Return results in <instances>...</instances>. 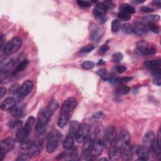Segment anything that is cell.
Returning a JSON list of instances; mask_svg holds the SVG:
<instances>
[{"instance_id":"obj_35","label":"cell","mask_w":161,"mask_h":161,"mask_svg":"<svg viewBox=\"0 0 161 161\" xmlns=\"http://www.w3.org/2000/svg\"><path fill=\"white\" fill-rule=\"evenodd\" d=\"M123 58H124V55H123V54L120 52H116L113 54L111 60L115 63H120V62H121Z\"/></svg>"},{"instance_id":"obj_27","label":"cell","mask_w":161,"mask_h":161,"mask_svg":"<svg viewBox=\"0 0 161 161\" xmlns=\"http://www.w3.org/2000/svg\"><path fill=\"white\" fill-rule=\"evenodd\" d=\"M120 11L125 12L128 14H130V15H132V14H134L135 13V9L129 4H123L120 6Z\"/></svg>"},{"instance_id":"obj_30","label":"cell","mask_w":161,"mask_h":161,"mask_svg":"<svg viewBox=\"0 0 161 161\" xmlns=\"http://www.w3.org/2000/svg\"><path fill=\"white\" fill-rule=\"evenodd\" d=\"M121 23L119 20H114L111 22V31L113 33H116L120 30Z\"/></svg>"},{"instance_id":"obj_53","label":"cell","mask_w":161,"mask_h":161,"mask_svg":"<svg viewBox=\"0 0 161 161\" xmlns=\"http://www.w3.org/2000/svg\"><path fill=\"white\" fill-rule=\"evenodd\" d=\"M153 3L155 4V5L156 6H160V4H161V2L160 1H153Z\"/></svg>"},{"instance_id":"obj_49","label":"cell","mask_w":161,"mask_h":161,"mask_svg":"<svg viewBox=\"0 0 161 161\" xmlns=\"http://www.w3.org/2000/svg\"><path fill=\"white\" fill-rule=\"evenodd\" d=\"M29 158V156H28L27 152V153H22L20 155L18 156V157L17 159V160H28Z\"/></svg>"},{"instance_id":"obj_33","label":"cell","mask_w":161,"mask_h":161,"mask_svg":"<svg viewBox=\"0 0 161 161\" xmlns=\"http://www.w3.org/2000/svg\"><path fill=\"white\" fill-rule=\"evenodd\" d=\"M118 17L120 19V20L125 22V21H128L131 19V15L130 14H128L125 12L120 11V12L118 14Z\"/></svg>"},{"instance_id":"obj_51","label":"cell","mask_w":161,"mask_h":161,"mask_svg":"<svg viewBox=\"0 0 161 161\" xmlns=\"http://www.w3.org/2000/svg\"><path fill=\"white\" fill-rule=\"evenodd\" d=\"M153 83L155 85H157V86H160V84H161V78H160V76L155 77L154 79V80H153Z\"/></svg>"},{"instance_id":"obj_52","label":"cell","mask_w":161,"mask_h":161,"mask_svg":"<svg viewBox=\"0 0 161 161\" xmlns=\"http://www.w3.org/2000/svg\"><path fill=\"white\" fill-rule=\"evenodd\" d=\"M7 92V89L4 87H1V89H0V98L2 99L4 96H5V94H6Z\"/></svg>"},{"instance_id":"obj_31","label":"cell","mask_w":161,"mask_h":161,"mask_svg":"<svg viewBox=\"0 0 161 161\" xmlns=\"http://www.w3.org/2000/svg\"><path fill=\"white\" fill-rule=\"evenodd\" d=\"M79 126V123L78 121H72L71 123H70V125L69 134L74 135L75 136V132H76Z\"/></svg>"},{"instance_id":"obj_19","label":"cell","mask_w":161,"mask_h":161,"mask_svg":"<svg viewBox=\"0 0 161 161\" xmlns=\"http://www.w3.org/2000/svg\"><path fill=\"white\" fill-rule=\"evenodd\" d=\"M104 34V30L101 27H94L91 33V39L94 42H98Z\"/></svg>"},{"instance_id":"obj_4","label":"cell","mask_w":161,"mask_h":161,"mask_svg":"<svg viewBox=\"0 0 161 161\" xmlns=\"http://www.w3.org/2000/svg\"><path fill=\"white\" fill-rule=\"evenodd\" d=\"M135 52L139 55H150L155 54L156 49L154 47H150L147 42L142 40L137 43Z\"/></svg>"},{"instance_id":"obj_12","label":"cell","mask_w":161,"mask_h":161,"mask_svg":"<svg viewBox=\"0 0 161 161\" xmlns=\"http://www.w3.org/2000/svg\"><path fill=\"white\" fill-rule=\"evenodd\" d=\"M156 144L157 143H156L155 135L154 132L150 131L146 133L143 138V145L149 149L150 152Z\"/></svg>"},{"instance_id":"obj_45","label":"cell","mask_w":161,"mask_h":161,"mask_svg":"<svg viewBox=\"0 0 161 161\" xmlns=\"http://www.w3.org/2000/svg\"><path fill=\"white\" fill-rule=\"evenodd\" d=\"M113 69H114L115 72L119 74H122V73H124L126 70V67H125V66L124 65H119L115 66V67L113 68Z\"/></svg>"},{"instance_id":"obj_47","label":"cell","mask_w":161,"mask_h":161,"mask_svg":"<svg viewBox=\"0 0 161 161\" xmlns=\"http://www.w3.org/2000/svg\"><path fill=\"white\" fill-rule=\"evenodd\" d=\"M154 9L152 8H150L148 6H142L140 8V11L145 13H149L154 12Z\"/></svg>"},{"instance_id":"obj_3","label":"cell","mask_w":161,"mask_h":161,"mask_svg":"<svg viewBox=\"0 0 161 161\" xmlns=\"http://www.w3.org/2000/svg\"><path fill=\"white\" fill-rule=\"evenodd\" d=\"M22 45V40L19 37H15L9 40L4 45L3 49L4 54L6 55H11L15 53L21 48Z\"/></svg>"},{"instance_id":"obj_16","label":"cell","mask_w":161,"mask_h":161,"mask_svg":"<svg viewBox=\"0 0 161 161\" xmlns=\"http://www.w3.org/2000/svg\"><path fill=\"white\" fill-rule=\"evenodd\" d=\"M150 154L149 149L145 146H139L137 149V155L139 157L137 160H148L150 157Z\"/></svg>"},{"instance_id":"obj_11","label":"cell","mask_w":161,"mask_h":161,"mask_svg":"<svg viewBox=\"0 0 161 161\" xmlns=\"http://www.w3.org/2000/svg\"><path fill=\"white\" fill-rule=\"evenodd\" d=\"M116 139V130L114 126H109L105 132V139H104V144L106 147H110L115 142Z\"/></svg>"},{"instance_id":"obj_34","label":"cell","mask_w":161,"mask_h":161,"mask_svg":"<svg viewBox=\"0 0 161 161\" xmlns=\"http://www.w3.org/2000/svg\"><path fill=\"white\" fill-rule=\"evenodd\" d=\"M122 32L125 34H130L133 32V28H132V25L130 23H125L121 27Z\"/></svg>"},{"instance_id":"obj_7","label":"cell","mask_w":161,"mask_h":161,"mask_svg":"<svg viewBox=\"0 0 161 161\" xmlns=\"http://www.w3.org/2000/svg\"><path fill=\"white\" fill-rule=\"evenodd\" d=\"M59 144V134L58 131L52 132L47 140V152L49 154L54 153L58 149Z\"/></svg>"},{"instance_id":"obj_25","label":"cell","mask_w":161,"mask_h":161,"mask_svg":"<svg viewBox=\"0 0 161 161\" xmlns=\"http://www.w3.org/2000/svg\"><path fill=\"white\" fill-rule=\"evenodd\" d=\"M16 63L15 60H14L12 58H8L4 59L2 60L1 63V69H4V70H8L7 69L10 67L12 65H13Z\"/></svg>"},{"instance_id":"obj_1","label":"cell","mask_w":161,"mask_h":161,"mask_svg":"<svg viewBox=\"0 0 161 161\" xmlns=\"http://www.w3.org/2000/svg\"><path fill=\"white\" fill-rule=\"evenodd\" d=\"M54 112V111L47 107L44 111H42L36 122L35 130L38 134H42L43 133L47 124L49 123L52 116L53 115Z\"/></svg>"},{"instance_id":"obj_42","label":"cell","mask_w":161,"mask_h":161,"mask_svg":"<svg viewBox=\"0 0 161 161\" xmlns=\"http://www.w3.org/2000/svg\"><path fill=\"white\" fill-rule=\"evenodd\" d=\"M94 49V47L93 45H88L86 46H85L80 50L79 53L80 54H88L91 52V51H93Z\"/></svg>"},{"instance_id":"obj_55","label":"cell","mask_w":161,"mask_h":161,"mask_svg":"<svg viewBox=\"0 0 161 161\" xmlns=\"http://www.w3.org/2000/svg\"><path fill=\"white\" fill-rule=\"evenodd\" d=\"M108 160L109 159L106 158V157H103V158H101V159H99V160Z\"/></svg>"},{"instance_id":"obj_2","label":"cell","mask_w":161,"mask_h":161,"mask_svg":"<svg viewBox=\"0 0 161 161\" xmlns=\"http://www.w3.org/2000/svg\"><path fill=\"white\" fill-rule=\"evenodd\" d=\"M35 118L33 116L28 118L25 125L22 126L20 130H18L17 132L15 139L17 142L22 143L23 140L27 139V137L31 134L32 128L35 124Z\"/></svg>"},{"instance_id":"obj_6","label":"cell","mask_w":161,"mask_h":161,"mask_svg":"<svg viewBox=\"0 0 161 161\" xmlns=\"http://www.w3.org/2000/svg\"><path fill=\"white\" fill-rule=\"evenodd\" d=\"M90 131H91V126L87 124H83L80 125L75 132V140L78 143H83L88 138Z\"/></svg>"},{"instance_id":"obj_54","label":"cell","mask_w":161,"mask_h":161,"mask_svg":"<svg viewBox=\"0 0 161 161\" xmlns=\"http://www.w3.org/2000/svg\"><path fill=\"white\" fill-rule=\"evenodd\" d=\"M104 63H104L103 62V60H99V62L98 63V65H99V64H104Z\"/></svg>"},{"instance_id":"obj_46","label":"cell","mask_w":161,"mask_h":161,"mask_svg":"<svg viewBox=\"0 0 161 161\" xmlns=\"http://www.w3.org/2000/svg\"><path fill=\"white\" fill-rule=\"evenodd\" d=\"M110 49V47H109L108 45H103L101 46L100 48L99 49V53L100 54H104L109 50Z\"/></svg>"},{"instance_id":"obj_43","label":"cell","mask_w":161,"mask_h":161,"mask_svg":"<svg viewBox=\"0 0 161 161\" xmlns=\"http://www.w3.org/2000/svg\"><path fill=\"white\" fill-rule=\"evenodd\" d=\"M96 8L99 9V10L103 12L104 13H106L108 11V7L106 6V4L103 2H99L96 4Z\"/></svg>"},{"instance_id":"obj_9","label":"cell","mask_w":161,"mask_h":161,"mask_svg":"<svg viewBox=\"0 0 161 161\" xmlns=\"http://www.w3.org/2000/svg\"><path fill=\"white\" fill-rule=\"evenodd\" d=\"M15 141L12 138H6L1 141V154H0V159L3 160L5 157V155L11 151L15 146Z\"/></svg>"},{"instance_id":"obj_37","label":"cell","mask_w":161,"mask_h":161,"mask_svg":"<svg viewBox=\"0 0 161 161\" xmlns=\"http://www.w3.org/2000/svg\"><path fill=\"white\" fill-rule=\"evenodd\" d=\"M130 91V89L129 87L126 86H122L116 89V93L119 94H121V95H125V94L129 93Z\"/></svg>"},{"instance_id":"obj_17","label":"cell","mask_w":161,"mask_h":161,"mask_svg":"<svg viewBox=\"0 0 161 161\" xmlns=\"http://www.w3.org/2000/svg\"><path fill=\"white\" fill-rule=\"evenodd\" d=\"M121 156L124 160H130L133 156V146L130 142L124 145L122 148Z\"/></svg>"},{"instance_id":"obj_38","label":"cell","mask_w":161,"mask_h":161,"mask_svg":"<svg viewBox=\"0 0 161 161\" xmlns=\"http://www.w3.org/2000/svg\"><path fill=\"white\" fill-rule=\"evenodd\" d=\"M94 65H95L94 63L93 62H92V61H89V60L85 61V62L81 64V65H80L82 68H83L84 69H86V70L92 69L94 67Z\"/></svg>"},{"instance_id":"obj_24","label":"cell","mask_w":161,"mask_h":161,"mask_svg":"<svg viewBox=\"0 0 161 161\" xmlns=\"http://www.w3.org/2000/svg\"><path fill=\"white\" fill-rule=\"evenodd\" d=\"M28 63H29V61H28V59H23L22 61H21V63H20L18 64L16 69L14 70L13 74L15 75L17 73L23 71V70L27 68Z\"/></svg>"},{"instance_id":"obj_5","label":"cell","mask_w":161,"mask_h":161,"mask_svg":"<svg viewBox=\"0 0 161 161\" xmlns=\"http://www.w3.org/2000/svg\"><path fill=\"white\" fill-rule=\"evenodd\" d=\"M95 142V139L94 138V135H91L88 136V138L84 142L83 146V152L81 155L82 160H91V150Z\"/></svg>"},{"instance_id":"obj_40","label":"cell","mask_w":161,"mask_h":161,"mask_svg":"<svg viewBox=\"0 0 161 161\" xmlns=\"http://www.w3.org/2000/svg\"><path fill=\"white\" fill-rule=\"evenodd\" d=\"M12 114L14 117H19L21 116L23 114V110L22 108L20 107H14L12 109Z\"/></svg>"},{"instance_id":"obj_48","label":"cell","mask_w":161,"mask_h":161,"mask_svg":"<svg viewBox=\"0 0 161 161\" xmlns=\"http://www.w3.org/2000/svg\"><path fill=\"white\" fill-rule=\"evenodd\" d=\"M103 116V113L102 111H99L96 113V114H94L92 116V119L94 120V121L96 120H98L99 119H101V118Z\"/></svg>"},{"instance_id":"obj_41","label":"cell","mask_w":161,"mask_h":161,"mask_svg":"<svg viewBox=\"0 0 161 161\" xmlns=\"http://www.w3.org/2000/svg\"><path fill=\"white\" fill-rule=\"evenodd\" d=\"M23 123L20 120H15L14 121H12L10 123V125H9V127L12 128V129H18L20 130L22 127Z\"/></svg>"},{"instance_id":"obj_39","label":"cell","mask_w":161,"mask_h":161,"mask_svg":"<svg viewBox=\"0 0 161 161\" xmlns=\"http://www.w3.org/2000/svg\"><path fill=\"white\" fill-rule=\"evenodd\" d=\"M32 144V142L29 139H25V140H23L22 142L21 143V149L25 151H27L28 149L30 148V145Z\"/></svg>"},{"instance_id":"obj_32","label":"cell","mask_w":161,"mask_h":161,"mask_svg":"<svg viewBox=\"0 0 161 161\" xmlns=\"http://www.w3.org/2000/svg\"><path fill=\"white\" fill-rule=\"evenodd\" d=\"M144 20L148 23H155L160 20V16L158 15H152L146 16L144 18Z\"/></svg>"},{"instance_id":"obj_26","label":"cell","mask_w":161,"mask_h":161,"mask_svg":"<svg viewBox=\"0 0 161 161\" xmlns=\"http://www.w3.org/2000/svg\"><path fill=\"white\" fill-rule=\"evenodd\" d=\"M119 139L123 144H125L127 143L130 142V135L129 133V132L126 130H122L121 132H120V135L119 137Z\"/></svg>"},{"instance_id":"obj_10","label":"cell","mask_w":161,"mask_h":161,"mask_svg":"<svg viewBox=\"0 0 161 161\" xmlns=\"http://www.w3.org/2000/svg\"><path fill=\"white\" fill-rule=\"evenodd\" d=\"M43 147V139H39L32 142L30 148L27 150L29 157H35L39 155Z\"/></svg>"},{"instance_id":"obj_20","label":"cell","mask_w":161,"mask_h":161,"mask_svg":"<svg viewBox=\"0 0 161 161\" xmlns=\"http://www.w3.org/2000/svg\"><path fill=\"white\" fill-rule=\"evenodd\" d=\"M70 117V113H65V112H60L59 117L58 121V125L59 127L63 128L68 123Z\"/></svg>"},{"instance_id":"obj_29","label":"cell","mask_w":161,"mask_h":161,"mask_svg":"<svg viewBox=\"0 0 161 161\" xmlns=\"http://www.w3.org/2000/svg\"><path fill=\"white\" fill-rule=\"evenodd\" d=\"M59 106V102L55 99H51L50 101L49 102L48 105H47V107L50 109V110H52L53 111H55V110H58Z\"/></svg>"},{"instance_id":"obj_36","label":"cell","mask_w":161,"mask_h":161,"mask_svg":"<svg viewBox=\"0 0 161 161\" xmlns=\"http://www.w3.org/2000/svg\"><path fill=\"white\" fill-rule=\"evenodd\" d=\"M147 29H149L151 32H152L153 33H154V34H159V28L154 23H148L147 25Z\"/></svg>"},{"instance_id":"obj_15","label":"cell","mask_w":161,"mask_h":161,"mask_svg":"<svg viewBox=\"0 0 161 161\" xmlns=\"http://www.w3.org/2000/svg\"><path fill=\"white\" fill-rule=\"evenodd\" d=\"M105 144L104 142L101 140H96L94 144V145L93 147V149L91 150V157L92 158L97 157L98 156L100 155L104 148H105Z\"/></svg>"},{"instance_id":"obj_13","label":"cell","mask_w":161,"mask_h":161,"mask_svg":"<svg viewBox=\"0 0 161 161\" xmlns=\"http://www.w3.org/2000/svg\"><path fill=\"white\" fill-rule=\"evenodd\" d=\"M132 28H133V32L139 37H144L146 35L148 30L147 27L145 23L140 21L135 22L132 25Z\"/></svg>"},{"instance_id":"obj_50","label":"cell","mask_w":161,"mask_h":161,"mask_svg":"<svg viewBox=\"0 0 161 161\" xmlns=\"http://www.w3.org/2000/svg\"><path fill=\"white\" fill-rule=\"evenodd\" d=\"M160 137H161V134H160V129H159L158 132H157V138H156V143H157V146L161 148V141H160Z\"/></svg>"},{"instance_id":"obj_18","label":"cell","mask_w":161,"mask_h":161,"mask_svg":"<svg viewBox=\"0 0 161 161\" xmlns=\"http://www.w3.org/2000/svg\"><path fill=\"white\" fill-rule=\"evenodd\" d=\"M15 99L12 97H8L2 101L1 104V109L4 111H9L12 110L15 106Z\"/></svg>"},{"instance_id":"obj_14","label":"cell","mask_w":161,"mask_h":161,"mask_svg":"<svg viewBox=\"0 0 161 161\" xmlns=\"http://www.w3.org/2000/svg\"><path fill=\"white\" fill-rule=\"evenodd\" d=\"M77 106V101L74 98H69L66 99L61 106L60 112L70 113Z\"/></svg>"},{"instance_id":"obj_44","label":"cell","mask_w":161,"mask_h":161,"mask_svg":"<svg viewBox=\"0 0 161 161\" xmlns=\"http://www.w3.org/2000/svg\"><path fill=\"white\" fill-rule=\"evenodd\" d=\"M77 3L80 7H82L83 8H88L91 6V4L86 1H83V0H78L77 1Z\"/></svg>"},{"instance_id":"obj_21","label":"cell","mask_w":161,"mask_h":161,"mask_svg":"<svg viewBox=\"0 0 161 161\" xmlns=\"http://www.w3.org/2000/svg\"><path fill=\"white\" fill-rule=\"evenodd\" d=\"M75 136L69 134L63 142V147L65 150H69L74 147Z\"/></svg>"},{"instance_id":"obj_23","label":"cell","mask_w":161,"mask_h":161,"mask_svg":"<svg viewBox=\"0 0 161 161\" xmlns=\"http://www.w3.org/2000/svg\"><path fill=\"white\" fill-rule=\"evenodd\" d=\"M160 65H161L160 59L146 60L144 63V65L145 68H149V69H152L159 68Z\"/></svg>"},{"instance_id":"obj_8","label":"cell","mask_w":161,"mask_h":161,"mask_svg":"<svg viewBox=\"0 0 161 161\" xmlns=\"http://www.w3.org/2000/svg\"><path fill=\"white\" fill-rule=\"evenodd\" d=\"M33 88H34V83L30 80H26L23 83L22 86L18 89L17 91V96L20 99L26 98L32 91Z\"/></svg>"},{"instance_id":"obj_28","label":"cell","mask_w":161,"mask_h":161,"mask_svg":"<svg viewBox=\"0 0 161 161\" xmlns=\"http://www.w3.org/2000/svg\"><path fill=\"white\" fill-rule=\"evenodd\" d=\"M96 74L99 75V76H100L104 80H111L112 79V78L110 76V74H108L107 70L105 69H102L98 70V71L96 72Z\"/></svg>"},{"instance_id":"obj_22","label":"cell","mask_w":161,"mask_h":161,"mask_svg":"<svg viewBox=\"0 0 161 161\" xmlns=\"http://www.w3.org/2000/svg\"><path fill=\"white\" fill-rule=\"evenodd\" d=\"M93 15L94 16L98 22L101 24H104L106 22V18L105 17V13H104L101 11L99 10L97 8H94L93 9Z\"/></svg>"}]
</instances>
